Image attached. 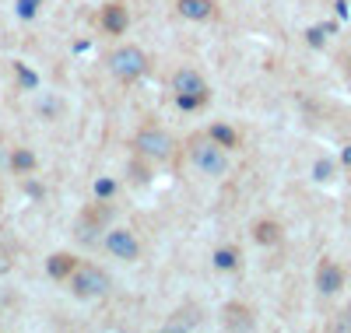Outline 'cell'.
Wrapping results in <instances>:
<instances>
[{
	"instance_id": "cell-18",
	"label": "cell",
	"mask_w": 351,
	"mask_h": 333,
	"mask_svg": "<svg viewBox=\"0 0 351 333\" xmlns=\"http://www.w3.org/2000/svg\"><path fill=\"white\" fill-rule=\"evenodd\" d=\"M14 71H18V81H21L25 88H36V84H39V77H36L32 71H28L25 64H14Z\"/></svg>"
},
{
	"instance_id": "cell-16",
	"label": "cell",
	"mask_w": 351,
	"mask_h": 333,
	"mask_svg": "<svg viewBox=\"0 0 351 333\" xmlns=\"http://www.w3.org/2000/svg\"><path fill=\"white\" fill-rule=\"evenodd\" d=\"M200 319L193 316V312H176V319H169L165 323V330H190V326H197Z\"/></svg>"
},
{
	"instance_id": "cell-20",
	"label": "cell",
	"mask_w": 351,
	"mask_h": 333,
	"mask_svg": "<svg viewBox=\"0 0 351 333\" xmlns=\"http://www.w3.org/2000/svg\"><path fill=\"white\" fill-rule=\"evenodd\" d=\"M95 193L106 200V197H112L116 193V179H99V183H95Z\"/></svg>"
},
{
	"instance_id": "cell-2",
	"label": "cell",
	"mask_w": 351,
	"mask_h": 333,
	"mask_svg": "<svg viewBox=\"0 0 351 333\" xmlns=\"http://www.w3.org/2000/svg\"><path fill=\"white\" fill-rule=\"evenodd\" d=\"M71 291L77 298H99L109 291V274L102 267L95 263H88V267H74V274H71Z\"/></svg>"
},
{
	"instance_id": "cell-1",
	"label": "cell",
	"mask_w": 351,
	"mask_h": 333,
	"mask_svg": "<svg viewBox=\"0 0 351 333\" xmlns=\"http://www.w3.org/2000/svg\"><path fill=\"white\" fill-rule=\"evenodd\" d=\"M190 158H193V165L204 172V175H225V169H228V155H225V147L221 144H215L211 137H197L193 144H190Z\"/></svg>"
},
{
	"instance_id": "cell-3",
	"label": "cell",
	"mask_w": 351,
	"mask_h": 333,
	"mask_svg": "<svg viewBox=\"0 0 351 333\" xmlns=\"http://www.w3.org/2000/svg\"><path fill=\"white\" fill-rule=\"evenodd\" d=\"M144 67H148V60H144V53L137 46H120L109 56V71L116 81H137L144 74Z\"/></svg>"
},
{
	"instance_id": "cell-13",
	"label": "cell",
	"mask_w": 351,
	"mask_h": 333,
	"mask_svg": "<svg viewBox=\"0 0 351 333\" xmlns=\"http://www.w3.org/2000/svg\"><path fill=\"white\" fill-rule=\"evenodd\" d=\"M11 169H14V172H32V169H36V155H32L28 147H14V151H11Z\"/></svg>"
},
{
	"instance_id": "cell-11",
	"label": "cell",
	"mask_w": 351,
	"mask_h": 333,
	"mask_svg": "<svg viewBox=\"0 0 351 333\" xmlns=\"http://www.w3.org/2000/svg\"><path fill=\"white\" fill-rule=\"evenodd\" d=\"M176 11H180L183 18H190V21H204V18L215 14V4H211V0H180Z\"/></svg>"
},
{
	"instance_id": "cell-9",
	"label": "cell",
	"mask_w": 351,
	"mask_h": 333,
	"mask_svg": "<svg viewBox=\"0 0 351 333\" xmlns=\"http://www.w3.org/2000/svg\"><path fill=\"white\" fill-rule=\"evenodd\" d=\"M102 25H106V32H112V36H123V32H127V25H130L127 8H123V4H109V8L102 11Z\"/></svg>"
},
{
	"instance_id": "cell-14",
	"label": "cell",
	"mask_w": 351,
	"mask_h": 333,
	"mask_svg": "<svg viewBox=\"0 0 351 333\" xmlns=\"http://www.w3.org/2000/svg\"><path fill=\"white\" fill-rule=\"evenodd\" d=\"M208 137L215 140V144H221V147H236V130H232V127H225V123H215L211 130H208Z\"/></svg>"
},
{
	"instance_id": "cell-22",
	"label": "cell",
	"mask_w": 351,
	"mask_h": 333,
	"mask_svg": "<svg viewBox=\"0 0 351 333\" xmlns=\"http://www.w3.org/2000/svg\"><path fill=\"white\" fill-rule=\"evenodd\" d=\"M313 172H316V179H319V183H324V179H330L334 165H330V162H316V169H313Z\"/></svg>"
},
{
	"instance_id": "cell-6",
	"label": "cell",
	"mask_w": 351,
	"mask_h": 333,
	"mask_svg": "<svg viewBox=\"0 0 351 333\" xmlns=\"http://www.w3.org/2000/svg\"><path fill=\"white\" fill-rule=\"evenodd\" d=\"M341 284H344V270H341L337 263H330V260L319 263V270H316V288L324 291V295H337Z\"/></svg>"
},
{
	"instance_id": "cell-24",
	"label": "cell",
	"mask_w": 351,
	"mask_h": 333,
	"mask_svg": "<svg viewBox=\"0 0 351 333\" xmlns=\"http://www.w3.org/2000/svg\"><path fill=\"white\" fill-rule=\"evenodd\" d=\"M341 162H344V165H348V169H351V144H348V147H344V151H341Z\"/></svg>"
},
{
	"instance_id": "cell-17",
	"label": "cell",
	"mask_w": 351,
	"mask_h": 333,
	"mask_svg": "<svg viewBox=\"0 0 351 333\" xmlns=\"http://www.w3.org/2000/svg\"><path fill=\"white\" fill-rule=\"evenodd\" d=\"M204 99H208V92H186V95H176L180 109H197V106H204Z\"/></svg>"
},
{
	"instance_id": "cell-12",
	"label": "cell",
	"mask_w": 351,
	"mask_h": 333,
	"mask_svg": "<svg viewBox=\"0 0 351 333\" xmlns=\"http://www.w3.org/2000/svg\"><path fill=\"white\" fill-rule=\"evenodd\" d=\"M253 238L260 242V246H274V242L281 238V228L274 221H256L253 225Z\"/></svg>"
},
{
	"instance_id": "cell-4",
	"label": "cell",
	"mask_w": 351,
	"mask_h": 333,
	"mask_svg": "<svg viewBox=\"0 0 351 333\" xmlns=\"http://www.w3.org/2000/svg\"><path fill=\"white\" fill-rule=\"evenodd\" d=\"M137 151H141V155L144 158H169L172 155V137L165 134V130H158V127H148V130H141L137 134Z\"/></svg>"
},
{
	"instance_id": "cell-21",
	"label": "cell",
	"mask_w": 351,
	"mask_h": 333,
	"mask_svg": "<svg viewBox=\"0 0 351 333\" xmlns=\"http://www.w3.org/2000/svg\"><path fill=\"white\" fill-rule=\"evenodd\" d=\"M324 32H327V28H309V32H306V39H309V46H324V39H327Z\"/></svg>"
},
{
	"instance_id": "cell-15",
	"label": "cell",
	"mask_w": 351,
	"mask_h": 333,
	"mask_svg": "<svg viewBox=\"0 0 351 333\" xmlns=\"http://www.w3.org/2000/svg\"><path fill=\"white\" fill-rule=\"evenodd\" d=\"M215 267L218 270H236L239 267V253L236 249H218L215 253Z\"/></svg>"
},
{
	"instance_id": "cell-8",
	"label": "cell",
	"mask_w": 351,
	"mask_h": 333,
	"mask_svg": "<svg viewBox=\"0 0 351 333\" xmlns=\"http://www.w3.org/2000/svg\"><path fill=\"white\" fill-rule=\"evenodd\" d=\"M225 330H243V333H250L253 326H256V319L250 316V309L246 306H225Z\"/></svg>"
},
{
	"instance_id": "cell-10",
	"label": "cell",
	"mask_w": 351,
	"mask_h": 333,
	"mask_svg": "<svg viewBox=\"0 0 351 333\" xmlns=\"http://www.w3.org/2000/svg\"><path fill=\"white\" fill-rule=\"evenodd\" d=\"M74 267H77V260H74L71 253H53V256L46 260V270H49V278H53V281L71 278V274H74Z\"/></svg>"
},
{
	"instance_id": "cell-5",
	"label": "cell",
	"mask_w": 351,
	"mask_h": 333,
	"mask_svg": "<svg viewBox=\"0 0 351 333\" xmlns=\"http://www.w3.org/2000/svg\"><path fill=\"white\" fill-rule=\"evenodd\" d=\"M106 249H109L116 260H137V256H141V242L134 238V232L116 228V232L106 235Z\"/></svg>"
},
{
	"instance_id": "cell-19",
	"label": "cell",
	"mask_w": 351,
	"mask_h": 333,
	"mask_svg": "<svg viewBox=\"0 0 351 333\" xmlns=\"http://www.w3.org/2000/svg\"><path fill=\"white\" fill-rule=\"evenodd\" d=\"M39 4H43V0H18V14L21 18H36Z\"/></svg>"
},
{
	"instance_id": "cell-23",
	"label": "cell",
	"mask_w": 351,
	"mask_h": 333,
	"mask_svg": "<svg viewBox=\"0 0 351 333\" xmlns=\"http://www.w3.org/2000/svg\"><path fill=\"white\" fill-rule=\"evenodd\" d=\"M334 330L348 333V330H351V312H344V319H337V326H334Z\"/></svg>"
},
{
	"instance_id": "cell-7",
	"label": "cell",
	"mask_w": 351,
	"mask_h": 333,
	"mask_svg": "<svg viewBox=\"0 0 351 333\" xmlns=\"http://www.w3.org/2000/svg\"><path fill=\"white\" fill-rule=\"evenodd\" d=\"M172 92H176V95H186V92H208V88H204V77H200L197 71L183 67V71L172 74Z\"/></svg>"
}]
</instances>
